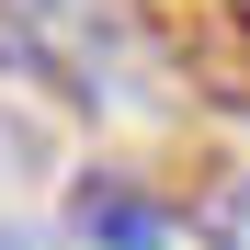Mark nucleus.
Here are the masks:
<instances>
[{
  "mask_svg": "<svg viewBox=\"0 0 250 250\" xmlns=\"http://www.w3.org/2000/svg\"><path fill=\"white\" fill-rule=\"evenodd\" d=\"M68 228L91 250H171V205L148 182H125V171H80L68 182Z\"/></svg>",
  "mask_w": 250,
  "mask_h": 250,
  "instance_id": "nucleus-1",
  "label": "nucleus"
},
{
  "mask_svg": "<svg viewBox=\"0 0 250 250\" xmlns=\"http://www.w3.org/2000/svg\"><path fill=\"white\" fill-rule=\"evenodd\" d=\"M205 228H216V250H250V171L216 193V216H205Z\"/></svg>",
  "mask_w": 250,
  "mask_h": 250,
  "instance_id": "nucleus-2",
  "label": "nucleus"
},
{
  "mask_svg": "<svg viewBox=\"0 0 250 250\" xmlns=\"http://www.w3.org/2000/svg\"><path fill=\"white\" fill-rule=\"evenodd\" d=\"M0 250H12V239H0Z\"/></svg>",
  "mask_w": 250,
  "mask_h": 250,
  "instance_id": "nucleus-3",
  "label": "nucleus"
}]
</instances>
